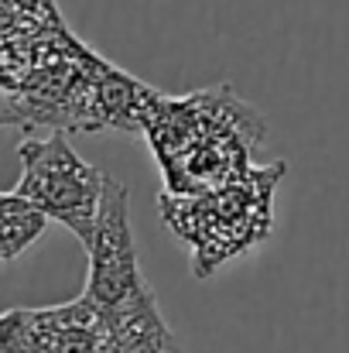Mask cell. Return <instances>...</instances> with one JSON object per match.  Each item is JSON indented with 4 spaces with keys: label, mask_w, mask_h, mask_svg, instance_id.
<instances>
[{
    "label": "cell",
    "mask_w": 349,
    "mask_h": 353,
    "mask_svg": "<svg viewBox=\"0 0 349 353\" xmlns=\"http://www.w3.org/2000/svg\"><path fill=\"white\" fill-rule=\"evenodd\" d=\"M144 137L151 141L168 192L189 196L253 172L250 151L264 137V117L230 86H216L189 97H161Z\"/></svg>",
    "instance_id": "6da1fadb"
},
{
    "label": "cell",
    "mask_w": 349,
    "mask_h": 353,
    "mask_svg": "<svg viewBox=\"0 0 349 353\" xmlns=\"http://www.w3.org/2000/svg\"><path fill=\"white\" fill-rule=\"evenodd\" d=\"M284 175V161L260 165L246 179L206 192H165L158 196L161 220L192 254V271L209 278L233 257L250 254L274 230V189Z\"/></svg>",
    "instance_id": "7a4b0ae2"
},
{
    "label": "cell",
    "mask_w": 349,
    "mask_h": 353,
    "mask_svg": "<svg viewBox=\"0 0 349 353\" xmlns=\"http://www.w3.org/2000/svg\"><path fill=\"white\" fill-rule=\"evenodd\" d=\"M17 154H21V179L14 192L24 196L48 220L76 234L79 243L86 247L96 230V216L110 175L93 168L86 158H79V151L69 144L62 130H52L48 137L21 141Z\"/></svg>",
    "instance_id": "3957f363"
},
{
    "label": "cell",
    "mask_w": 349,
    "mask_h": 353,
    "mask_svg": "<svg viewBox=\"0 0 349 353\" xmlns=\"http://www.w3.org/2000/svg\"><path fill=\"white\" fill-rule=\"evenodd\" d=\"M86 250H89V278L83 295L96 305V312L107 323L120 309H127L140 292H147V281L137 264L134 227H130V196L127 185L116 179H107L96 230Z\"/></svg>",
    "instance_id": "277c9868"
},
{
    "label": "cell",
    "mask_w": 349,
    "mask_h": 353,
    "mask_svg": "<svg viewBox=\"0 0 349 353\" xmlns=\"http://www.w3.org/2000/svg\"><path fill=\"white\" fill-rule=\"evenodd\" d=\"M103 316L79 295L48 309L0 312V353H100Z\"/></svg>",
    "instance_id": "5b68a950"
},
{
    "label": "cell",
    "mask_w": 349,
    "mask_h": 353,
    "mask_svg": "<svg viewBox=\"0 0 349 353\" xmlns=\"http://www.w3.org/2000/svg\"><path fill=\"white\" fill-rule=\"evenodd\" d=\"M100 353H178V343L165 326L151 288L103 323Z\"/></svg>",
    "instance_id": "8992f818"
},
{
    "label": "cell",
    "mask_w": 349,
    "mask_h": 353,
    "mask_svg": "<svg viewBox=\"0 0 349 353\" xmlns=\"http://www.w3.org/2000/svg\"><path fill=\"white\" fill-rule=\"evenodd\" d=\"M48 230V216L17 192H0V264L17 261Z\"/></svg>",
    "instance_id": "52a82bcc"
},
{
    "label": "cell",
    "mask_w": 349,
    "mask_h": 353,
    "mask_svg": "<svg viewBox=\"0 0 349 353\" xmlns=\"http://www.w3.org/2000/svg\"><path fill=\"white\" fill-rule=\"evenodd\" d=\"M41 21H14L0 17V127H7V107L21 86V76L28 69L31 34Z\"/></svg>",
    "instance_id": "ba28073f"
}]
</instances>
